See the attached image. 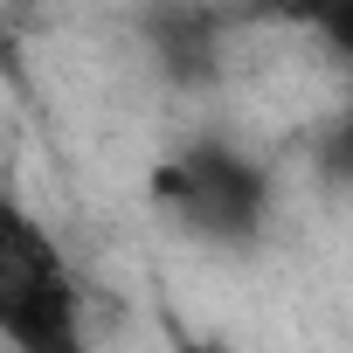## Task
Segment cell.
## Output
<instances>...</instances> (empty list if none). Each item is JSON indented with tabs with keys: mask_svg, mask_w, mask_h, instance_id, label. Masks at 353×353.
<instances>
[{
	"mask_svg": "<svg viewBox=\"0 0 353 353\" xmlns=\"http://www.w3.org/2000/svg\"><path fill=\"white\" fill-rule=\"evenodd\" d=\"M0 353H8V346H0Z\"/></svg>",
	"mask_w": 353,
	"mask_h": 353,
	"instance_id": "8",
	"label": "cell"
},
{
	"mask_svg": "<svg viewBox=\"0 0 353 353\" xmlns=\"http://www.w3.org/2000/svg\"><path fill=\"white\" fill-rule=\"evenodd\" d=\"M0 346L8 353H97L83 284L49 222L0 181Z\"/></svg>",
	"mask_w": 353,
	"mask_h": 353,
	"instance_id": "1",
	"label": "cell"
},
{
	"mask_svg": "<svg viewBox=\"0 0 353 353\" xmlns=\"http://www.w3.org/2000/svg\"><path fill=\"white\" fill-rule=\"evenodd\" d=\"M0 42H8V8H0Z\"/></svg>",
	"mask_w": 353,
	"mask_h": 353,
	"instance_id": "7",
	"label": "cell"
},
{
	"mask_svg": "<svg viewBox=\"0 0 353 353\" xmlns=\"http://www.w3.org/2000/svg\"><path fill=\"white\" fill-rule=\"evenodd\" d=\"M229 28H236V14L215 8V0H152V8L139 14V35H145L152 70H159L166 83H181V90L222 83Z\"/></svg>",
	"mask_w": 353,
	"mask_h": 353,
	"instance_id": "3",
	"label": "cell"
},
{
	"mask_svg": "<svg viewBox=\"0 0 353 353\" xmlns=\"http://www.w3.org/2000/svg\"><path fill=\"white\" fill-rule=\"evenodd\" d=\"M270 14L298 21V28H305L332 63L353 70V0H270Z\"/></svg>",
	"mask_w": 353,
	"mask_h": 353,
	"instance_id": "4",
	"label": "cell"
},
{
	"mask_svg": "<svg viewBox=\"0 0 353 353\" xmlns=\"http://www.w3.org/2000/svg\"><path fill=\"white\" fill-rule=\"evenodd\" d=\"M173 353H243V346H229V339H181Z\"/></svg>",
	"mask_w": 353,
	"mask_h": 353,
	"instance_id": "6",
	"label": "cell"
},
{
	"mask_svg": "<svg viewBox=\"0 0 353 353\" xmlns=\"http://www.w3.org/2000/svg\"><path fill=\"white\" fill-rule=\"evenodd\" d=\"M152 201L181 222L194 243H215V250H256L263 229H270V208H277V181L270 166L208 132V139H188L159 173H152Z\"/></svg>",
	"mask_w": 353,
	"mask_h": 353,
	"instance_id": "2",
	"label": "cell"
},
{
	"mask_svg": "<svg viewBox=\"0 0 353 353\" xmlns=\"http://www.w3.org/2000/svg\"><path fill=\"white\" fill-rule=\"evenodd\" d=\"M319 159H325V173H332V181H346L353 188V104L325 125V139H319Z\"/></svg>",
	"mask_w": 353,
	"mask_h": 353,
	"instance_id": "5",
	"label": "cell"
}]
</instances>
